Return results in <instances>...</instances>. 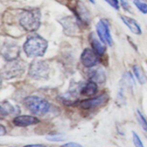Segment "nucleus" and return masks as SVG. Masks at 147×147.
<instances>
[{
	"instance_id": "18",
	"label": "nucleus",
	"mask_w": 147,
	"mask_h": 147,
	"mask_svg": "<svg viewBox=\"0 0 147 147\" xmlns=\"http://www.w3.org/2000/svg\"><path fill=\"white\" fill-rule=\"evenodd\" d=\"M136 116H137L138 121H139L140 126H142V129L147 134V121L146 118L139 110L136 111Z\"/></svg>"
},
{
	"instance_id": "8",
	"label": "nucleus",
	"mask_w": 147,
	"mask_h": 147,
	"mask_svg": "<svg viewBox=\"0 0 147 147\" xmlns=\"http://www.w3.org/2000/svg\"><path fill=\"white\" fill-rule=\"evenodd\" d=\"M20 52L19 46L12 42H6L1 47V55L7 61L16 60Z\"/></svg>"
},
{
	"instance_id": "5",
	"label": "nucleus",
	"mask_w": 147,
	"mask_h": 147,
	"mask_svg": "<svg viewBox=\"0 0 147 147\" xmlns=\"http://www.w3.org/2000/svg\"><path fill=\"white\" fill-rule=\"evenodd\" d=\"M50 73V67L44 61L34 60L29 67V76L36 80L47 79Z\"/></svg>"
},
{
	"instance_id": "23",
	"label": "nucleus",
	"mask_w": 147,
	"mask_h": 147,
	"mask_svg": "<svg viewBox=\"0 0 147 147\" xmlns=\"http://www.w3.org/2000/svg\"><path fill=\"white\" fill-rule=\"evenodd\" d=\"M60 147H83L80 144L75 142H69V143L65 144L62 145Z\"/></svg>"
},
{
	"instance_id": "19",
	"label": "nucleus",
	"mask_w": 147,
	"mask_h": 147,
	"mask_svg": "<svg viewBox=\"0 0 147 147\" xmlns=\"http://www.w3.org/2000/svg\"><path fill=\"white\" fill-rule=\"evenodd\" d=\"M134 4H135L138 9L139 11H142L144 14H147V4L144 2L142 0H134Z\"/></svg>"
},
{
	"instance_id": "14",
	"label": "nucleus",
	"mask_w": 147,
	"mask_h": 147,
	"mask_svg": "<svg viewBox=\"0 0 147 147\" xmlns=\"http://www.w3.org/2000/svg\"><path fill=\"white\" fill-rule=\"evenodd\" d=\"M90 78L96 83H103L106 81V74L101 68H96L90 72Z\"/></svg>"
},
{
	"instance_id": "11",
	"label": "nucleus",
	"mask_w": 147,
	"mask_h": 147,
	"mask_svg": "<svg viewBox=\"0 0 147 147\" xmlns=\"http://www.w3.org/2000/svg\"><path fill=\"white\" fill-rule=\"evenodd\" d=\"M76 13L77 17L82 23L88 24L90 23V14L88 11L83 3L78 1L76 7Z\"/></svg>"
},
{
	"instance_id": "6",
	"label": "nucleus",
	"mask_w": 147,
	"mask_h": 147,
	"mask_svg": "<svg viewBox=\"0 0 147 147\" xmlns=\"http://www.w3.org/2000/svg\"><path fill=\"white\" fill-rule=\"evenodd\" d=\"M96 31L100 41L104 44L112 46L113 44V39L111 34L109 22L106 20H100L96 24Z\"/></svg>"
},
{
	"instance_id": "13",
	"label": "nucleus",
	"mask_w": 147,
	"mask_h": 147,
	"mask_svg": "<svg viewBox=\"0 0 147 147\" xmlns=\"http://www.w3.org/2000/svg\"><path fill=\"white\" fill-rule=\"evenodd\" d=\"M122 22L128 27V28L131 30L132 33L135 34H141L142 31L140 25L137 23V22L133 18L127 17V16H121Z\"/></svg>"
},
{
	"instance_id": "22",
	"label": "nucleus",
	"mask_w": 147,
	"mask_h": 147,
	"mask_svg": "<svg viewBox=\"0 0 147 147\" xmlns=\"http://www.w3.org/2000/svg\"><path fill=\"white\" fill-rule=\"evenodd\" d=\"M110 6H111L115 9H119V3L118 0H105Z\"/></svg>"
},
{
	"instance_id": "27",
	"label": "nucleus",
	"mask_w": 147,
	"mask_h": 147,
	"mask_svg": "<svg viewBox=\"0 0 147 147\" xmlns=\"http://www.w3.org/2000/svg\"><path fill=\"white\" fill-rule=\"evenodd\" d=\"M89 1L91 3H93V4H95V0H89Z\"/></svg>"
},
{
	"instance_id": "1",
	"label": "nucleus",
	"mask_w": 147,
	"mask_h": 147,
	"mask_svg": "<svg viewBox=\"0 0 147 147\" xmlns=\"http://www.w3.org/2000/svg\"><path fill=\"white\" fill-rule=\"evenodd\" d=\"M48 42L45 39L37 33L27 37L24 44V51L30 57H42L47 51Z\"/></svg>"
},
{
	"instance_id": "3",
	"label": "nucleus",
	"mask_w": 147,
	"mask_h": 147,
	"mask_svg": "<svg viewBox=\"0 0 147 147\" xmlns=\"http://www.w3.org/2000/svg\"><path fill=\"white\" fill-rule=\"evenodd\" d=\"M24 104L32 114L44 116L48 113L50 104L42 98L35 96H28L24 100Z\"/></svg>"
},
{
	"instance_id": "24",
	"label": "nucleus",
	"mask_w": 147,
	"mask_h": 147,
	"mask_svg": "<svg viewBox=\"0 0 147 147\" xmlns=\"http://www.w3.org/2000/svg\"><path fill=\"white\" fill-rule=\"evenodd\" d=\"M120 1L121 3L122 7H123V8L126 9H128L129 8V3H128V1H126V0H120Z\"/></svg>"
},
{
	"instance_id": "10",
	"label": "nucleus",
	"mask_w": 147,
	"mask_h": 147,
	"mask_svg": "<svg viewBox=\"0 0 147 147\" xmlns=\"http://www.w3.org/2000/svg\"><path fill=\"white\" fill-rule=\"evenodd\" d=\"M40 122L37 118L32 116H27V115H23V116H17L13 120V123L15 126H20V127H26V126L35 125Z\"/></svg>"
},
{
	"instance_id": "7",
	"label": "nucleus",
	"mask_w": 147,
	"mask_h": 147,
	"mask_svg": "<svg viewBox=\"0 0 147 147\" xmlns=\"http://www.w3.org/2000/svg\"><path fill=\"white\" fill-rule=\"evenodd\" d=\"M109 100V96L107 94H103L101 95V96H99L98 97L83 100L80 103V106L82 109L89 110V109H95V108L104 106L106 103H108Z\"/></svg>"
},
{
	"instance_id": "2",
	"label": "nucleus",
	"mask_w": 147,
	"mask_h": 147,
	"mask_svg": "<svg viewBox=\"0 0 147 147\" xmlns=\"http://www.w3.org/2000/svg\"><path fill=\"white\" fill-rule=\"evenodd\" d=\"M20 24L28 32H35L41 24V12L39 9L24 10L22 13Z\"/></svg>"
},
{
	"instance_id": "16",
	"label": "nucleus",
	"mask_w": 147,
	"mask_h": 147,
	"mask_svg": "<svg viewBox=\"0 0 147 147\" xmlns=\"http://www.w3.org/2000/svg\"><path fill=\"white\" fill-rule=\"evenodd\" d=\"M15 108L8 101H4L1 103V116H6L15 113Z\"/></svg>"
},
{
	"instance_id": "9",
	"label": "nucleus",
	"mask_w": 147,
	"mask_h": 147,
	"mask_svg": "<svg viewBox=\"0 0 147 147\" xmlns=\"http://www.w3.org/2000/svg\"><path fill=\"white\" fill-rule=\"evenodd\" d=\"M80 61L86 67H93L98 63V55L93 50L86 48L83 50L80 56Z\"/></svg>"
},
{
	"instance_id": "12",
	"label": "nucleus",
	"mask_w": 147,
	"mask_h": 147,
	"mask_svg": "<svg viewBox=\"0 0 147 147\" xmlns=\"http://www.w3.org/2000/svg\"><path fill=\"white\" fill-rule=\"evenodd\" d=\"M89 40H90V45L93 48V50L98 55H103L106 51V46L104 43L102 42L99 40H98L97 37H96L93 33H91L89 37Z\"/></svg>"
},
{
	"instance_id": "21",
	"label": "nucleus",
	"mask_w": 147,
	"mask_h": 147,
	"mask_svg": "<svg viewBox=\"0 0 147 147\" xmlns=\"http://www.w3.org/2000/svg\"><path fill=\"white\" fill-rule=\"evenodd\" d=\"M133 141L136 147H144L143 143H142V140H141L140 138H139V136H138L137 134L134 131H133Z\"/></svg>"
},
{
	"instance_id": "20",
	"label": "nucleus",
	"mask_w": 147,
	"mask_h": 147,
	"mask_svg": "<svg viewBox=\"0 0 147 147\" xmlns=\"http://www.w3.org/2000/svg\"><path fill=\"white\" fill-rule=\"evenodd\" d=\"M46 139L48 141H51V142H63V141L65 140V138L62 134H55L47 136Z\"/></svg>"
},
{
	"instance_id": "26",
	"label": "nucleus",
	"mask_w": 147,
	"mask_h": 147,
	"mask_svg": "<svg viewBox=\"0 0 147 147\" xmlns=\"http://www.w3.org/2000/svg\"><path fill=\"white\" fill-rule=\"evenodd\" d=\"M24 147H45L44 145L42 144H31V145H27V146Z\"/></svg>"
},
{
	"instance_id": "25",
	"label": "nucleus",
	"mask_w": 147,
	"mask_h": 147,
	"mask_svg": "<svg viewBox=\"0 0 147 147\" xmlns=\"http://www.w3.org/2000/svg\"><path fill=\"white\" fill-rule=\"evenodd\" d=\"M5 134H6V129L3 126V125H1V126H0V135L2 136H4Z\"/></svg>"
},
{
	"instance_id": "15",
	"label": "nucleus",
	"mask_w": 147,
	"mask_h": 147,
	"mask_svg": "<svg viewBox=\"0 0 147 147\" xmlns=\"http://www.w3.org/2000/svg\"><path fill=\"white\" fill-rule=\"evenodd\" d=\"M98 86L96 83L90 81L86 83L80 90V94L84 96H93L97 93Z\"/></svg>"
},
{
	"instance_id": "4",
	"label": "nucleus",
	"mask_w": 147,
	"mask_h": 147,
	"mask_svg": "<svg viewBox=\"0 0 147 147\" xmlns=\"http://www.w3.org/2000/svg\"><path fill=\"white\" fill-rule=\"evenodd\" d=\"M26 64L20 60L8 61L1 70V77L6 80L15 78L21 76L24 73Z\"/></svg>"
},
{
	"instance_id": "17",
	"label": "nucleus",
	"mask_w": 147,
	"mask_h": 147,
	"mask_svg": "<svg viewBox=\"0 0 147 147\" xmlns=\"http://www.w3.org/2000/svg\"><path fill=\"white\" fill-rule=\"evenodd\" d=\"M133 71L134 73L135 76H136V78H137L138 81L140 84L143 85L144 83H146V78L145 76L143 70L138 65H134L133 67Z\"/></svg>"
}]
</instances>
